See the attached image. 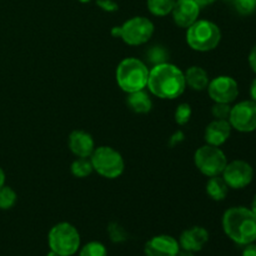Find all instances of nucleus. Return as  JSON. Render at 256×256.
I'll return each mask as SVG.
<instances>
[{"instance_id": "2", "label": "nucleus", "mask_w": 256, "mask_h": 256, "mask_svg": "<svg viewBox=\"0 0 256 256\" xmlns=\"http://www.w3.org/2000/svg\"><path fill=\"white\" fill-rule=\"evenodd\" d=\"M222 229L238 245L252 244L256 240L255 214L244 206L230 208L222 216Z\"/></svg>"}, {"instance_id": "19", "label": "nucleus", "mask_w": 256, "mask_h": 256, "mask_svg": "<svg viewBox=\"0 0 256 256\" xmlns=\"http://www.w3.org/2000/svg\"><path fill=\"white\" fill-rule=\"evenodd\" d=\"M206 192L210 199L215 200V202H222L229 192V186L225 182V180L220 178V175L212 176L208 180Z\"/></svg>"}, {"instance_id": "9", "label": "nucleus", "mask_w": 256, "mask_h": 256, "mask_svg": "<svg viewBox=\"0 0 256 256\" xmlns=\"http://www.w3.org/2000/svg\"><path fill=\"white\" fill-rule=\"evenodd\" d=\"M229 122L232 129L240 132H252L256 130V102L244 100L232 106Z\"/></svg>"}, {"instance_id": "10", "label": "nucleus", "mask_w": 256, "mask_h": 256, "mask_svg": "<svg viewBox=\"0 0 256 256\" xmlns=\"http://www.w3.org/2000/svg\"><path fill=\"white\" fill-rule=\"evenodd\" d=\"M222 179L232 189H244L252 184L254 179V169L244 160H234L228 162L222 172Z\"/></svg>"}, {"instance_id": "22", "label": "nucleus", "mask_w": 256, "mask_h": 256, "mask_svg": "<svg viewBox=\"0 0 256 256\" xmlns=\"http://www.w3.org/2000/svg\"><path fill=\"white\" fill-rule=\"evenodd\" d=\"M146 59L152 65L164 64V62H168V59H169V52L165 49V46L154 45L146 52Z\"/></svg>"}, {"instance_id": "3", "label": "nucleus", "mask_w": 256, "mask_h": 256, "mask_svg": "<svg viewBox=\"0 0 256 256\" xmlns=\"http://www.w3.org/2000/svg\"><path fill=\"white\" fill-rule=\"evenodd\" d=\"M149 72L145 62L136 58H126L122 60L116 68L118 85L125 92H134L144 90L148 86Z\"/></svg>"}, {"instance_id": "21", "label": "nucleus", "mask_w": 256, "mask_h": 256, "mask_svg": "<svg viewBox=\"0 0 256 256\" xmlns=\"http://www.w3.org/2000/svg\"><path fill=\"white\" fill-rule=\"evenodd\" d=\"M70 170H72V174L74 175L75 178H79V179L89 176V175H92V172H94L92 164V162H90L89 158H78L76 160L72 162Z\"/></svg>"}, {"instance_id": "35", "label": "nucleus", "mask_w": 256, "mask_h": 256, "mask_svg": "<svg viewBox=\"0 0 256 256\" xmlns=\"http://www.w3.org/2000/svg\"><path fill=\"white\" fill-rule=\"evenodd\" d=\"M5 185V172H2V169L0 168V188Z\"/></svg>"}, {"instance_id": "26", "label": "nucleus", "mask_w": 256, "mask_h": 256, "mask_svg": "<svg viewBox=\"0 0 256 256\" xmlns=\"http://www.w3.org/2000/svg\"><path fill=\"white\" fill-rule=\"evenodd\" d=\"M192 106L186 102H182V104L178 105L176 110H175V122L179 125H185L190 122L192 119Z\"/></svg>"}, {"instance_id": "28", "label": "nucleus", "mask_w": 256, "mask_h": 256, "mask_svg": "<svg viewBox=\"0 0 256 256\" xmlns=\"http://www.w3.org/2000/svg\"><path fill=\"white\" fill-rule=\"evenodd\" d=\"M234 6L240 15H250L256 10V0H234Z\"/></svg>"}, {"instance_id": "31", "label": "nucleus", "mask_w": 256, "mask_h": 256, "mask_svg": "<svg viewBox=\"0 0 256 256\" xmlns=\"http://www.w3.org/2000/svg\"><path fill=\"white\" fill-rule=\"evenodd\" d=\"M242 256H256V245L252 244V242L245 245V249Z\"/></svg>"}, {"instance_id": "15", "label": "nucleus", "mask_w": 256, "mask_h": 256, "mask_svg": "<svg viewBox=\"0 0 256 256\" xmlns=\"http://www.w3.org/2000/svg\"><path fill=\"white\" fill-rule=\"evenodd\" d=\"M69 148L78 158H90L95 150V142L89 132L74 130L69 135Z\"/></svg>"}, {"instance_id": "24", "label": "nucleus", "mask_w": 256, "mask_h": 256, "mask_svg": "<svg viewBox=\"0 0 256 256\" xmlns=\"http://www.w3.org/2000/svg\"><path fill=\"white\" fill-rule=\"evenodd\" d=\"M79 256H108V252L102 242H90L80 250Z\"/></svg>"}, {"instance_id": "4", "label": "nucleus", "mask_w": 256, "mask_h": 256, "mask_svg": "<svg viewBox=\"0 0 256 256\" xmlns=\"http://www.w3.org/2000/svg\"><path fill=\"white\" fill-rule=\"evenodd\" d=\"M220 28L210 20H196L192 26L188 28L186 42L192 50L210 52L220 44Z\"/></svg>"}, {"instance_id": "34", "label": "nucleus", "mask_w": 256, "mask_h": 256, "mask_svg": "<svg viewBox=\"0 0 256 256\" xmlns=\"http://www.w3.org/2000/svg\"><path fill=\"white\" fill-rule=\"evenodd\" d=\"M176 256H194L192 254V252H189V250H179V252H178Z\"/></svg>"}, {"instance_id": "11", "label": "nucleus", "mask_w": 256, "mask_h": 256, "mask_svg": "<svg viewBox=\"0 0 256 256\" xmlns=\"http://www.w3.org/2000/svg\"><path fill=\"white\" fill-rule=\"evenodd\" d=\"M208 92L215 102L230 104V102H235L239 95V85L234 78L228 76V75H220L209 82Z\"/></svg>"}, {"instance_id": "30", "label": "nucleus", "mask_w": 256, "mask_h": 256, "mask_svg": "<svg viewBox=\"0 0 256 256\" xmlns=\"http://www.w3.org/2000/svg\"><path fill=\"white\" fill-rule=\"evenodd\" d=\"M249 65L250 68H252V72L256 74V45L252 48V52H250L249 54Z\"/></svg>"}, {"instance_id": "14", "label": "nucleus", "mask_w": 256, "mask_h": 256, "mask_svg": "<svg viewBox=\"0 0 256 256\" xmlns=\"http://www.w3.org/2000/svg\"><path fill=\"white\" fill-rule=\"evenodd\" d=\"M209 242V232L202 226H192L182 232L179 245L184 250L189 252H200L205 244Z\"/></svg>"}, {"instance_id": "1", "label": "nucleus", "mask_w": 256, "mask_h": 256, "mask_svg": "<svg viewBox=\"0 0 256 256\" xmlns=\"http://www.w3.org/2000/svg\"><path fill=\"white\" fill-rule=\"evenodd\" d=\"M148 88L160 99L172 100L185 92L186 82L182 70L170 62L154 65L149 72Z\"/></svg>"}, {"instance_id": "36", "label": "nucleus", "mask_w": 256, "mask_h": 256, "mask_svg": "<svg viewBox=\"0 0 256 256\" xmlns=\"http://www.w3.org/2000/svg\"><path fill=\"white\" fill-rule=\"evenodd\" d=\"M252 212H254L255 216H256V195L254 196V199H252Z\"/></svg>"}, {"instance_id": "5", "label": "nucleus", "mask_w": 256, "mask_h": 256, "mask_svg": "<svg viewBox=\"0 0 256 256\" xmlns=\"http://www.w3.org/2000/svg\"><path fill=\"white\" fill-rule=\"evenodd\" d=\"M48 242L52 252L59 256H72L80 246V234L69 222H59L49 232Z\"/></svg>"}, {"instance_id": "13", "label": "nucleus", "mask_w": 256, "mask_h": 256, "mask_svg": "<svg viewBox=\"0 0 256 256\" xmlns=\"http://www.w3.org/2000/svg\"><path fill=\"white\" fill-rule=\"evenodd\" d=\"M180 245L170 235H158L145 244V256H176Z\"/></svg>"}, {"instance_id": "27", "label": "nucleus", "mask_w": 256, "mask_h": 256, "mask_svg": "<svg viewBox=\"0 0 256 256\" xmlns=\"http://www.w3.org/2000/svg\"><path fill=\"white\" fill-rule=\"evenodd\" d=\"M230 112L232 106L225 102H215L212 108V114L216 120H229Z\"/></svg>"}, {"instance_id": "12", "label": "nucleus", "mask_w": 256, "mask_h": 256, "mask_svg": "<svg viewBox=\"0 0 256 256\" xmlns=\"http://www.w3.org/2000/svg\"><path fill=\"white\" fill-rule=\"evenodd\" d=\"M174 22L180 28H189L198 20L200 6L194 0H176L172 10Z\"/></svg>"}, {"instance_id": "33", "label": "nucleus", "mask_w": 256, "mask_h": 256, "mask_svg": "<svg viewBox=\"0 0 256 256\" xmlns=\"http://www.w3.org/2000/svg\"><path fill=\"white\" fill-rule=\"evenodd\" d=\"M194 2H196L200 8H204L208 6V5H212V2H215V0H194Z\"/></svg>"}, {"instance_id": "17", "label": "nucleus", "mask_w": 256, "mask_h": 256, "mask_svg": "<svg viewBox=\"0 0 256 256\" xmlns=\"http://www.w3.org/2000/svg\"><path fill=\"white\" fill-rule=\"evenodd\" d=\"M126 104L136 114H148L152 109V102L145 90L129 92Z\"/></svg>"}, {"instance_id": "18", "label": "nucleus", "mask_w": 256, "mask_h": 256, "mask_svg": "<svg viewBox=\"0 0 256 256\" xmlns=\"http://www.w3.org/2000/svg\"><path fill=\"white\" fill-rule=\"evenodd\" d=\"M185 75V82L189 85L192 90H205L209 85L210 79L208 72H205L202 68L200 66H190L186 72H184Z\"/></svg>"}, {"instance_id": "6", "label": "nucleus", "mask_w": 256, "mask_h": 256, "mask_svg": "<svg viewBox=\"0 0 256 256\" xmlns=\"http://www.w3.org/2000/svg\"><path fill=\"white\" fill-rule=\"evenodd\" d=\"M112 36L122 38L128 45H142L154 34V24L145 16H134L120 26L112 28Z\"/></svg>"}, {"instance_id": "32", "label": "nucleus", "mask_w": 256, "mask_h": 256, "mask_svg": "<svg viewBox=\"0 0 256 256\" xmlns=\"http://www.w3.org/2000/svg\"><path fill=\"white\" fill-rule=\"evenodd\" d=\"M250 98L252 102H256V78L252 80V85H250Z\"/></svg>"}, {"instance_id": "16", "label": "nucleus", "mask_w": 256, "mask_h": 256, "mask_svg": "<svg viewBox=\"0 0 256 256\" xmlns=\"http://www.w3.org/2000/svg\"><path fill=\"white\" fill-rule=\"evenodd\" d=\"M232 125L229 120H216L210 122L205 129V142L212 146H222L232 134Z\"/></svg>"}, {"instance_id": "7", "label": "nucleus", "mask_w": 256, "mask_h": 256, "mask_svg": "<svg viewBox=\"0 0 256 256\" xmlns=\"http://www.w3.org/2000/svg\"><path fill=\"white\" fill-rule=\"evenodd\" d=\"M92 169L108 179H116L124 172L125 162L122 154L112 146H99L90 155Z\"/></svg>"}, {"instance_id": "23", "label": "nucleus", "mask_w": 256, "mask_h": 256, "mask_svg": "<svg viewBox=\"0 0 256 256\" xmlns=\"http://www.w3.org/2000/svg\"><path fill=\"white\" fill-rule=\"evenodd\" d=\"M18 199V195L10 186L2 185L0 188V209L9 210L15 205Z\"/></svg>"}, {"instance_id": "25", "label": "nucleus", "mask_w": 256, "mask_h": 256, "mask_svg": "<svg viewBox=\"0 0 256 256\" xmlns=\"http://www.w3.org/2000/svg\"><path fill=\"white\" fill-rule=\"evenodd\" d=\"M108 232H109L110 240L115 244H120L128 240V232L118 222H110L108 226Z\"/></svg>"}, {"instance_id": "37", "label": "nucleus", "mask_w": 256, "mask_h": 256, "mask_svg": "<svg viewBox=\"0 0 256 256\" xmlns=\"http://www.w3.org/2000/svg\"><path fill=\"white\" fill-rule=\"evenodd\" d=\"M48 256H59V255H58L56 252H52V250H50V252L48 254Z\"/></svg>"}, {"instance_id": "8", "label": "nucleus", "mask_w": 256, "mask_h": 256, "mask_svg": "<svg viewBox=\"0 0 256 256\" xmlns=\"http://www.w3.org/2000/svg\"><path fill=\"white\" fill-rule=\"evenodd\" d=\"M195 166L205 175V176H218L222 175L228 164L226 155L219 146L204 145L195 152L194 155Z\"/></svg>"}, {"instance_id": "20", "label": "nucleus", "mask_w": 256, "mask_h": 256, "mask_svg": "<svg viewBox=\"0 0 256 256\" xmlns=\"http://www.w3.org/2000/svg\"><path fill=\"white\" fill-rule=\"evenodd\" d=\"M176 0H148V9L155 16L170 14Z\"/></svg>"}, {"instance_id": "29", "label": "nucleus", "mask_w": 256, "mask_h": 256, "mask_svg": "<svg viewBox=\"0 0 256 256\" xmlns=\"http://www.w3.org/2000/svg\"><path fill=\"white\" fill-rule=\"evenodd\" d=\"M98 5H100L104 10H109V12L118 9V5L112 2V0H98Z\"/></svg>"}]
</instances>
